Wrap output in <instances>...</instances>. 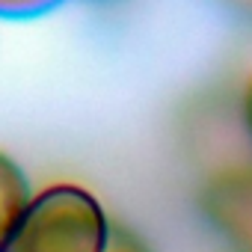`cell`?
<instances>
[{"mask_svg":"<svg viewBox=\"0 0 252 252\" xmlns=\"http://www.w3.org/2000/svg\"><path fill=\"white\" fill-rule=\"evenodd\" d=\"M107 220L92 193L57 184L30 199L0 252H104Z\"/></svg>","mask_w":252,"mask_h":252,"instance_id":"6da1fadb","label":"cell"},{"mask_svg":"<svg viewBox=\"0 0 252 252\" xmlns=\"http://www.w3.org/2000/svg\"><path fill=\"white\" fill-rule=\"evenodd\" d=\"M208 220L243 252H252V166L214 175L202 193Z\"/></svg>","mask_w":252,"mask_h":252,"instance_id":"7a4b0ae2","label":"cell"},{"mask_svg":"<svg viewBox=\"0 0 252 252\" xmlns=\"http://www.w3.org/2000/svg\"><path fill=\"white\" fill-rule=\"evenodd\" d=\"M27 205H30V187H27L24 172L18 169L12 158L0 152V249L15 231Z\"/></svg>","mask_w":252,"mask_h":252,"instance_id":"3957f363","label":"cell"},{"mask_svg":"<svg viewBox=\"0 0 252 252\" xmlns=\"http://www.w3.org/2000/svg\"><path fill=\"white\" fill-rule=\"evenodd\" d=\"M60 0H0V15L3 18H33L48 9H54Z\"/></svg>","mask_w":252,"mask_h":252,"instance_id":"277c9868","label":"cell"},{"mask_svg":"<svg viewBox=\"0 0 252 252\" xmlns=\"http://www.w3.org/2000/svg\"><path fill=\"white\" fill-rule=\"evenodd\" d=\"M243 122H246V131L252 134V80H249L246 95H243Z\"/></svg>","mask_w":252,"mask_h":252,"instance_id":"5b68a950","label":"cell"}]
</instances>
